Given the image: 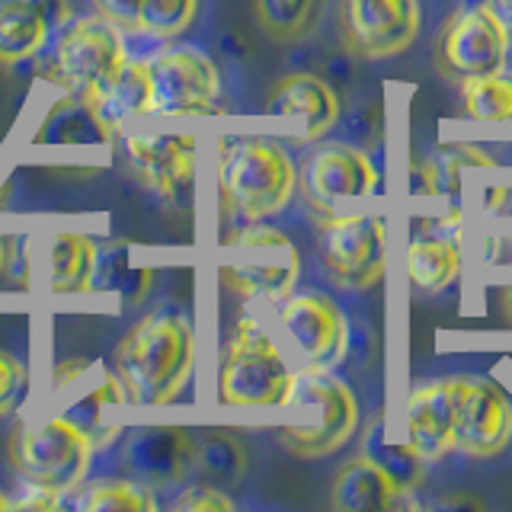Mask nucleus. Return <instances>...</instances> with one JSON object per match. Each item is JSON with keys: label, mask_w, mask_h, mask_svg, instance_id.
Instances as JSON below:
<instances>
[{"label": "nucleus", "mask_w": 512, "mask_h": 512, "mask_svg": "<svg viewBox=\"0 0 512 512\" xmlns=\"http://www.w3.org/2000/svg\"><path fill=\"white\" fill-rule=\"evenodd\" d=\"M0 509H10V496L7 493H0Z\"/></svg>", "instance_id": "43"}, {"label": "nucleus", "mask_w": 512, "mask_h": 512, "mask_svg": "<svg viewBox=\"0 0 512 512\" xmlns=\"http://www.w3.org/2000/svg\"><path fill=\"white\" fill-rule=\"evenodd\" d=\"M253 20L272 42L295 45L311 39L327 16L330 0H250Z\"/></svg>", "instance_id": "27"}, {"label": "nucleus", "mask_w": 512, "mask_h": 512, "mask_svg": "<svg viewBox=\"0 0 512 512\" xmlns=\"http://www.w3.org/2000/svg\"><path fill=\"white\" fill-rule=\"evenodd\" d=\"M196 324L180 308H157L125 330L116 346V375L128 404L170 407L189 388L196 372Z\"/></svg>", "instance_id": "1"}, {"label": "nucleus", "mask_w": 512, "mask_h": 512, "mask_svg": "<svg viewBox=\"0 0 512 512\" xmlns=\"http://www.w3.org/2000/svg\"><path fill=\"white\" fill-rule=\"evenodd\" d=\"M336 29L349 55L391 61L416 45L423 29L420 0H336Z\"/></svg>", "instance_id": "11"}, {"label": "nucleus", "mask_w": 512, "mask_h": 512, "mask_svg": "<svg viewBox=\"0 0 512 512\" xmlns=\"http://www.w3.org/2000/svg\"><path fill=\"white\" fill-rule=\"evenodd\" d=\"M266 112L276 119L298 122L301 132L295 135L301 144H314L330 135L340 122V96L324 77L295 71L272 84L266 96Z\"/></svg>", "instance_id": "19"}, {"label": "nucleus", "mask_w": 512, "mask_h": 512, "mask_svg": "<svg viewBox=\"0 0 512 512\" xmlns=\"http://www.w3.org/2000/svg\"><path fill=\"white\" fill-rule=\"evenodd\" d=\"M90 362L87 359H80V356H74V359H61L55 368H52V378H48V384H52V391H68V388H74V384H80L87 378V372H90Z\"/></svg>", "instance_id": "37"}, {"label": "nucleus", "mask_w": 512, "mask_h": 512, "mask_svg": "<svg viewBox=\"0 0 512 512\" xmlns=\"http://www.w3.org/2000/svg\"><path fill=\"white\" fill-rule=\"evenodd\" d=\"M295 391V365L260 317H237L218 356L215 394L231 410L288 407Z\"/></svg>", "instance_id": "3"}, {"label": "nucleus", "mask_w": 512, "mask_h": 512, "mask_svg": "<svg viewBox=\"0 0 512 512\" xmlns=\"http://www.w3.org/2000/svg\"><path fill=\"white\" fill-rule=\"evenodd\" d=\"M461 112L471 122H512V71L468 77L458 84Z\"/></svg>", "instance_id": "28"}, {"label": "nucleus", "mask_w": 512, "mask_h": 512, "mask_svg": "<svg viewBox=\"0 0 512 512\" xmlns=\"http://www.w3.org/2000/svg\"><path fill=\"white\" fill-rule=\"evenodd\" d=\"M215 189L228 221H269L292 205L298 164L276 138H221L215 151Z\"/></svg>", "instance_id": "2"}, {"label": "nucleus", "mask_w": 512, "mask_h": 512, "mask_svg": "<svg viewBox=\"0 0 512 512\" xmlns=\"http://www.w3.org/2000/svg\"><path fill=\"white\" fill-rule=\"evenodd\" d=\"M279 330L301 359L314 368H340L349 356L352 330L349 317L333 295L320 288H295L276 304Z\"/></svg>", "instance_id": "10"}, {"label": "nucleus", "mask_w": 512, "mask_h": 512, "mask_svg": "<svg viewBox=\"0 0 512 512\" xmlns=\"http://www.w3.org/2000/svg\"><path fill=\"white\" fill-rule=\"evenodd\" d=\"M125 151L132 160V170L141 176L154 196L176 208H189L196 192V164L199 141L192 135H128Z\"/></svg>", "instance_id": "15"}, {"label": "nucleus", "mask_w": 512, "mask_h": 512, "mask_svg": "<svg viewBox=\"0 0 512 512\" xmlns=\"http://www.w3.org/2000/svg\"><path fill=\"white\" fill-rule=\"evenodd\" d=\"M71 20V0H0V64L42 55Z\"/></svg>", "instance_id": "20"}, {"label": "nucleus", "mask_w": 512, "mask_h": 512, "mask_svg": "<svg viewBox=\"0 0 512 512\" xmlns=\"http://www.w3.org/2000/svg\"><path fill=\"white\" fill-rule=\"evenodd\" d=\"M500 311L506 317V324H512V285L503 288V295H500Z\"/></svg>", "instance_id": "41"}, {"label": "nucleus", "mask_w": 512, "mask_h": 512, "mask_svg": "<svg viewBox=\"0 0 512 512\" xmlns=\"http://www.w3.org/2000/svg\"><path fill=\"white\" fill-rule=\"evenodd\" d=\"M10 509H23V512H52V509H61V493L48 490V487H39V484H26L20 490L16 500H10Z\"/></svg>", "instance_id": "36"}, {"label": "nucleus", "mask_w": 512, "mask_h": 512, "mask_svg": "<svg viewBox=\"0 0 512 512\" xmlns=\"http://www.w3.org/2000/svg\"><path fill=\"white\" fill-rule=\"evenodd\" d=\"M128 58L132 55H128L125 36L116 23L103 20V16H80L55 39L52 84L61 93L96 103V96L109 87V80L119 74Z\"/></svg>", "instance_id": "8"}, {"label": "nucleus", "mask_w": 512, "mask_h": 512, "mask_svg": "<svg viewBox=\"0 0 512 512\" xmlns=\"http://www.w3.org/2000/svg\"><path fill=\"white\" fill-rule=\"evenodd\" d=\"M154 80V112L205 116L221 100V71L196 45H167L148 58Z\"/></svg>", "instance_id": "13"}, {"label": "nucleus", "mask_w": 512, "mask_h": 512, "mask_svg": "<svg viewBox=\"0 0 512 512\" xmlns=\"http://www.w3.org/2000/svg\"><path fill=\"white\" fill-rule=\"evenodd\" d=\"M484 208L496 218H512V186H490L484 192Z\"/></svg>", "instance_id": "38"}, {"label": "nucleus", "mask_w": 512, "mask_h": 512, "mask_svg": "<svg viewBox=\"0 0 512 512\" xmlns=\"http://www.w3.org/2000/svg\"><path fill=\"white\" fill-rule=\"evenodd\" d=\"M173 509L176 512H231V509H237V503L224 493V487H215V484H208V480H202V484L183 487V493L173 500Z\"/></svg>", "instance_id": "34"}, {"label": "nucleus", "mask_w": 512, "mask_h": 512, "mask_svg": "<svg viewBox=\"0 0 512 512\" xmlns=\"http://www.w3.org/2000/svg\"><path fill=\"white\" fill-rule=\"evenodd\" d=\"M317 263L340 292H372L388 272V221L372 212L320 218Z\"/></svg>", "instance_id": "7"}, {"label": "nucleus", "mask_w": 512, "mask_h": 512, "mask_svg": "<svg viewBox=\"0 0 512 512\" xmlns=\"http://www.w3.org/2000/svg\"><path fill=\"white\" fill-rule=\"evenodd\" d=\"M487 256L496 263L512 266V237H490L487 240Z\"/></svg>", "instance_id": "39"}, {"label": "nucleus", "mask_w": 512, "mask_h": 512, "mask_svg": "<svg viewBox=\"0 0 512 512\" xmlns=\"http://www.w3.org/2000/svg\"><path fill=\"white\" fill-rule=\"evenodd\" d=\"M381 189V170L365 148L349 141H327L301 160L298 196L317 218L336 215V202L375 196Z\"/></svg>", "instance_id": "12"}, {"label": "nucleus", "mask_w": 512, "mask_h": 512, "mask_svg": "<svg viewBox=\"0 0 512 512\" xmlns=\"http://www.w3.org/2000/svg\"><path fill=\"white\" fill-rule=\"evenodd\" d=\"M407 503V493H400L394 480L384 474L368 455H356L346 461L333 477L330 506L343 512H384Z\"/></svg>", "instance_id": "22"}, {"label": "nucleus", "mask_w": 512, "mask_h": 512, "mask_svg": "<svg viewBox=\"0 0 512 512\" xmlns=\"http://www.w3.org/2000/svg\"><path fill=\"white\" fill-rule=\"evenodd\" d=\"M42 282L52 295H84L93 288L100 247L84 231H52L42 244Z\"/></svg>", "instance_id": "21"}, {"label": "nucleus", "mask_w": 512, "mask_h": 512, "mask_svg": "<svg viewBox=\"0 0 512 512\" xmlns=\"http://www.w3.org/2000/svg\"><path fill=\"white\" fill-rule=\"evenodd\" d=\"M93 282H100V288H106V292H119L125 301H138L144 288L151 285V269H138L128 263L125 256V247H119L116 253L109 256V263L96 260V276Z\"/></svg>", "instance_id": "32"}, {"label": "nucleus", "mask_w": 512, "mask_h": 512, "mask_svg": "<svg viewBox=\"0 0 512 512\" xmlns=\"http://www.w3.org/2000/svg\"><path fill=\"white\" fill-rule=\"evenodd\" d=\"M512 448V397L487 375H458L455 452L496 461Z\"/></svg>", "instance_id": "14"}, {"label": "nucleus", "mask_w": 512, "mask_h": 512, "mask_svg": "<svg viewBox=\"0 0 512 512\" xmlns=\"http://www.w3.org/2000/svg\"><path fill=\"white\" fill-rule=\"evenodd\" d=\"M141 4L144 0H93V10H96V16H103V20L116 23L119 29L138 32Z\"/></svg>", "instance_id": "35"}, {"label": "nucleus", "mask_w": 512, "mask_h": 512, "mask_svg": "<svg viewBox=\"0 0 512 512\" xmlns=\"http://www.w3.org/2000/svg\"><path fill=\"white\" fill-rule=\"evenodd\" d=\"M314 407L317 410V426H282L279 442L288 455L317 461L330 458L340 448L356 439L359 423H362V407L359 397L352 391L346 378L336 375V368H314L301 365L295 368V391L288 407Z\"/></svg>", "instance_id": "5"}, {"label": "nucleus", "mask_w": 512, "mask_h": 512, "mask_svg": "<svg viewBox=\"0 0 512 512\" xmlns=\"http://www.w3.org/2000/svg\"><path fill=\"white\" fill-rule=\"evenodd\" d=\"M362 455L372 458L378 468L394 480L400 493L410 496V493H416L426 484L429 464L416 455V448L410 442L388 439V416H384V413H378L375 420L365 426Z\"/></svg>", "instance_id": "26"}, {"label": "nucleus", "mask_w": 512, "mask_h": 512, "mask_svg": "<svg viewBox=\"0 0 512 512\" xmlns=\"http://www.w3.org/2000/svg\"><path fill=\"white\" fill-rule=\"evenodd\" d=\"M458 375L416 381L407 394V442L426 464L455 455Z\"/></svg>", "instance_id": "17"}, {"label": "nucleus", "mask_w": 512, "mask_h": 512, "mask_svg": "<svg viewBox=\"0 0 512 512\" xmlns=\"http://www.w3.org/2000/svg\"><path fill=\"white\" fill-rule=\"evenodd\" d=\"M122 461L128 474L148 487H176L196 471V439L183 426H138L128 432Z\"/></svg>", "instance_id": "16"}, {"label": "nucleus", "mask_w": 512, "mask_h": 512, "mask_svg": "<svg viewBox=\"0 0 512 512\" xmlns=\"http://www.w3.org/2000/svg\"><path fill=\"white\" fill-rule=\"evenodd\" d=\"M87 512H151L157 509L154 487L141 480H96L77 500Z\"/></svg>", "instance_id": "30"}, {"label": "nucleus", "mask_w": 512, "mask_h": 512, "mask_svg": "<svg viewBox=\"0 0 512 512\" xmlns=\"http://www.w3.org/2000/svg\"><path fill=\"white\" fill-rule=\"evenodd\" d=\"M96 112L103 116V122L119 132V128L132 125L144 116H154V80L148 58H128L119 74L109 80V87L96 96Z\"/></svg>", "instance_id": "23"}, {"label": "nucleus", "mask_w": 512, "mask_h": 512, "mask_svg": "<svg viewBox=\"0 0 512 512\" xmlns=\"http://www.w3.org/2000/svg\"><path fill=\"white\" fill-rule=\"evenodd\" d=\"M464 167H500V157L477 148V144H445L429 157L413 160V192H420V196H448V192L458 189Z\"/></svg>", "instance_id": "25"}, {"label": "nucleus", "mask_w": 512, "mask_h": 512, "mask_svg": "<svg viewBox=\"0 0 512 512\" xmlns=\"http://www.w3.org/2000/svg\"><path fill=\"white\" fill-rule=\"evenodd\" d=\"M7 452L23 484L71 493L90 474L96 445L90 432L71 416H45L16 426Z\"/></svg>", "instance_id": "6"}, {"label": "nucleus", "mask_w": 512, "mask_h": 512, "mask_svg": "<svg viewBox=\"0 0 512 512\" xmlns=\"http://www.w3.org/2000/svg\"><path fill=\"white\" fill-rule=\"evenodd\" d=\"M199 0H144L138 32L160 42H170L196 23Z\"/></svg>", "instance_id": "31"}, {"label": "nucleus", "mask_w": 512, "mask_h": 512, "mask_svg": "<svg viewBox=\"0 0 512 512\" xmlns=\"http://www.w3.org/2000/svg\"><path fill=\"white\" fill-rule=\"evenodd\" d=\"M487 4L496 16H500L503 26L509 29V36H512V0H487Z\"/></svg>", "instance_id": "40"}, {"label": "nucleus", "mask_w": 512, "mask_h": 512, "mask_svg": "<svg viewBox=\"0 0 512 512\" xmlns=\"http://www.w3.org/2000/svg\"><path fill=\"white\" fill-rule=\"evenodd\" d=\"M461 208L416 224L407 244V279L416 292L439 295L461 276Z\"/></svg>", "instance_id": "18"}, {"label": "nucleus", "mask_w": 512, "mask_h": 512, "mask_svg": "<svg viewBox=\"0 0 512 512\" xmlns=\"http://www.w3.org/2000/svg\"><path fill=\"white\" fill-rule=\"evenodd\" d=\"M196 471L215 487L237 484L247 474V452L228 432H208L196 442Z\"/></svg>", "instance_id": "29"}, {"label": "nucleus", "mask_w": 512, "mask_h": 512, "mask_svg": "<svg viewBox=\"0 0 512 512\" xmlns=\"http://www.w3.org/2000/svg\"><path fill=\"white\" fill-rule=\"evenodd\" d=\"M4 272H7V247H4V240H0V279H4Z\"/></svg>", "instance_id": "42"}, {"label": "nucleus", "mask_w": 512, "mask_h": 512, "mask_svg": "<svg viewBox=\"0 0 512 512\" xmlns=\"http://www.w3.org/2000/svg\"><path fill=\"white\" fill-rule=\"evenodd\" d=\"M224 263L218 279L240 301L279 304L301 279V253L295 240L266 221H244L221 237Z\"/></svg>", "instance_id": "4"}, {"label": "nucleus", "mask_w": 512, "mask_h": 512, "mask_svg": "<svg viewBox=\"0 0 512 512\" xmlns=\"http://www.w3.org/2000/svg\"><path fill=\"white\" fill-rule=\"evenodd\" d=\"M112 138V128L103 122L93 103L80 96L61 93L42 116L36 135V144H106Z\"/></svg>", "instance_id": "24"}, {"label": "nucleus", "mask_w": 512, "mask_h": 512, "mask_svg": "<svg viewBox=\"0 0 512 512\" xmlns=\"http://www.w3.org/2000/svg\"><path fill=\"white\" fill-rule=\"evenodd\" d=\"M29 368L10 349H0V416L16 413L29 397Z\"/></svg>", "instance_id": "33"}, {"label": "nucleus", "mask_w": 512, "mask_h": 512, "mask_svg": "<svg viewBox=\"0 0 512 512\" xmlns=\"http://www.w3.org/2000/svg\"><path fill=\"white\" fill-rule=\"evenodd\" d=\"M512 58V36L503 20L490 10L487 0L458 7L439 29L436 45H432V61L445 80H461L493 74L509 68Z\"/></svg>", "instance_id": "9"}]
</instances>
